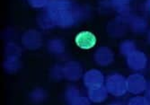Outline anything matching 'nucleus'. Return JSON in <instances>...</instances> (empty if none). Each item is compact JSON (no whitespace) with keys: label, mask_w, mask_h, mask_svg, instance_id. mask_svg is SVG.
<instances>
[{"label":"nucleus","mask_w":150,"mask_h":105,"mask_svg":"<svg viewBox=\"0 0 150 105\" xmlns=\"http://www.w3.org/2000/svg\"><path fill=\"white\" fill-rule=\"evenodd\" d=\"M76 43L81 49H89L96 43V38L90 32H81L76 37Z\"/></svg>","instance_id":"f257e3e1"}]
</instances>
